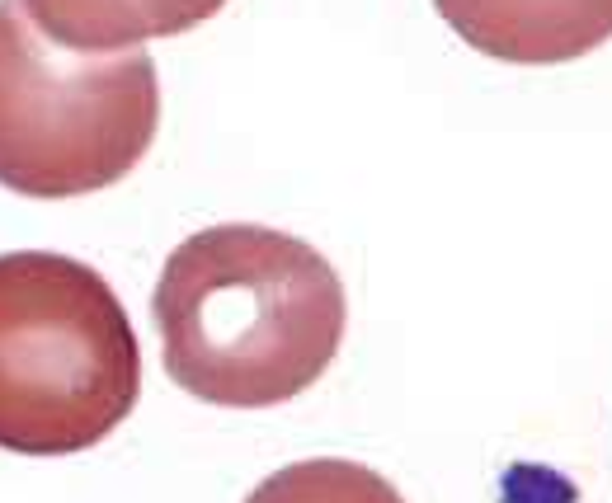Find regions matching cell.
I'll return each mask as SVG.
<instances>
[{
    "mask_svg": "<svg viewBox=\"0 0 612 503\" xmlns=\"http://www.w3.org/2000/svg\"><path fill=\"white\" fill-rule=\"evenodd\" d=\"M160 85L146 52L52 43L24 0H0V184L80 198L118 184L156 137Z\"/></svg>",
    "mask_w": 612,
    "mask_h": 503,
    "instance_id": "cell-3",
    "label": "cell"
},
{
    "mask_svg": "<svg viewBox=\"0 0 612 503\" xmlns=\"http://www.w3.org/2000/svg\"><path fill=\"white\" fill-rule=\"evenodd\" d=\"M38 29L76 52H118L174 38L212 19L226 0H24Z\"/></svg>",
    "mask_w": 612,
    "mask_h": 503,
    "instance_id": "cell-5",
    "label": "cell"
},
{
    "mask_svg": "<svg viewBox=\"0 0 612 503\" xmlns=\"http://www.w3.org/2000/svg\"><path fill=\"white\" fill-rule=\"evenodd\" d=\"M141 391V348L104 273L71 254H0V447L104 442Z\"/></svg>",
    "mask_w": 612,
    "mask_h": 503,
    "instance_id": "cell-2",
    "label": "cell"
},
{
    "mask_svg": "<svg viewBox=\"0 0 612 503\" xmlns=\"http://www.w3.org/2000/svg\"><path fill=\"white\" fill-rule=\"evenodd\" d=\"M245 503H405V499L372 466L339 461V456H311V461L282 466L268 480H259V489Z\"/></svg>",
    "mask_w": 612,
    "mask_h": 503,
    "instance_id": "cell-6",
    "label": "cell"
},
{
    "mask_svg": "<svg viewBox=\"0 0 612 503\" xmlns=\"http://www.w3.org/2000/svg\"><path fill=\"white\" fill-rule=\"evenodd\" d=\"M462 43L514 66L575 62L612 38V0H434Z\"/></svg>",
    "mask_w": 612,
    "mask_h": 503,
    "instance_id": "cell-4",
    "label": "cell"
},
{
    "mask_svg": "<svg viewBox=\"0 0 612 503\" xmlns=\"http://www.w3.org/2000/svg\"><path fill=\"white\" fill-rule=\"evenodd\" d=\"M160 353L188 395L264 409L320 381L344 339V287L315 245L273 226H207L156 283Z\"/></svg>",
    "mask_w": 612,
    "mask_h": 503,
    "instance_id": "cell-1",
    "label": "cell"
}]
</instances>
